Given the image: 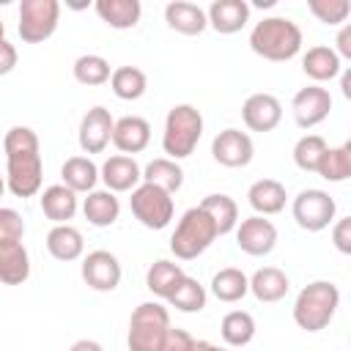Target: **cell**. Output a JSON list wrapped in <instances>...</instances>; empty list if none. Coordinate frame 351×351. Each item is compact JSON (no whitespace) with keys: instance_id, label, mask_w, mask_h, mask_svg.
<instances>
[{"instance_id":"13","label":"cell","mask_w":351,"mask_h":351,"mask_svg":"<svg viewBox=\"0 0 351 351\" xmlns=\"http://www.w3.org/2000/svg\"><path fill=\"white\" fill-rule=\"evenodd\" d=\"M211 156L214 162H219L222 167H247L255 156V145L252 137L241 129H222L214 140H211Z\"/></svg>"},{"instance_id":"41","label":"cell","mask_w":351,"mask_h":351,"mask_svg":"<svg viewBox=\"0 0 351 351\" xmlns=\"http://www.w3.org/2000/svg\"><path fill=\"white\" fill-rule=\"evenodd\" d=\"M332 244L337 252L351 255V217H340L332 225Z\"/></svg>"},{"instance_id":"33","label":"cell","mask_w":351,"mask_h":351,"mask_svg":"<svg viewBox=\"0 0 351 351\" xmlns=\"http://www.w3.org/2000/svg\"><path fill=\"white\" fill-rule=\"evenodd\" d=\"M186 271L181 269V263H176V261H154L151 266H148V271H145V288L154 293V296H159V299H167L170 296V291L176 288V282L184 277Z\"/></svg>"},{"instance_id":"8","label":"cell","mask_w":351,"mask_h":351,"mask_svg":"<svg viewBox=\"0 0 351 351\" xmlns=\"http://www.w3.org/2000/svg\"><path fill=\"white\" fill-rule=\"evenodd\" d=\"M60 3L58 0H22L19 3V38L25 44H41L58 30Z\"/></svg>"},{"instance_id":"20","label":"cell","mask_w":351,"mask_h":351,"mask_svg":"<svg viewBox=\"0 0 351 351\" xmlns=\"http://www.w3.org/2000/svg\"><path fill=\"white\" fill-rule=\"evenodd\" d=\"M247 200H250V206L258 217H271V214H280L285 208L288 195H285V186L277 178H258V181L250 184Z\"/></svg>"},{"instance_id":"22","label":"cell","mask_w":351,"mask_h":351,"mask_svg":"<svg viewBox=\"0 0 351 351\" xmlns=\"http://www.w3.org/2000/svg\"><path fill=\"white\" fill-rule=\"evenodd\" d=\"M30 277V255L22 241H0V282L22 285Z\"/></svg>"},{"instance_id":"26","label":"cell","mask_w":351,"mask_h":351,"mask_svg":"<svg viewBox=\"0 0 351 351\" xmlns=\"http://www.w3.org/2000/svg\"><path fill=\"white\" fill-rule=\"evenodd\" d=\"M82 214H85V219L93 228H110V225H115V219L121 214V203H118L115 192H110V189H93L82 200Z\"/></svg>"},{"instance_id":"38","label":"cell","mask_w":351,"mask_h":351,"mask_svg":"<svg viewBox=\"0 0 351 351\" xmlns=\"http://www.w3.org/2000/svg\"><path fill=\"white\" fill-rule=\"evenodd\" d=\"M326 148L329 145H326V140L321 134H304V137H299L296 145H293V162H296V167L304 170V173H315Z\"/></svg>"},{"instance_id":"31","label":"cell","mask_w":351,"mask_h":351,"mask_svg":"<svg viewBox=\"0 0 351 351\" xmlns=\"http://www.w3.org/2000/svg\"><path fill=\"white\" fill-rule=\"evenodd\" d=\"M200 208L211 217V222L217 225V233L219 236L236 230V225H239V206H236V200L230 195H222V192L206 195L200 200Z\"/></svg>"},{"instance_id":"49","label":"cell","mask_w":351,"mask_h":351,"mask_svg":"<svg viewBox=\"0 0 351 351\" xmlns=\"http://www.w3.org/2000/svg\"><path fill=\"white\" fill-rule=\"evenodd\" d=\"M3 33H5V27H3V19H0V41H3V38H5V36H3Z\"/></svg>"},{"instance_id":"4","label":"cell","mask_w":351,"mask_h":351,"mask_svg":"<svg viewBox=\"0 0 351 351\" xmlns=\"http://www.w3.org/2000/svg\"><path fill=\"white\" fill-rule=\"evenodd\" d=\"M203 137V115L192 104H173L167 118H165V132H162V151L167 159L178 162L192 156Z\"/></svg>"},{"instance_id":"9","label":"cell","mask_w":351,"mask_h":351,"mask_svg":"<svg viewBox=\"0 0 351 351\" xmlns=\"http://www.w3.org/2000/svg\"><path fill=\"white\" fill-rule=\"evenodd\" d=\"M293 219L302 230L307 233H318L324 228H329L335 222V214H337V203L329 192L324 189H302L296 197H293Z\"/></svg>"},{"instance_id":"32","label":"cell","mask_w":351,"mask_h":351,"mask_svg":"<svg viewBox=\"0 0 351 351\" xmlns=\"http://www.w3.org/2000/svg\"><path fill=\"white\" fill-rule=\"evenodd\" d=\"M110 88L123 101H137L148 90V77L137 66H118L110 74Z\"/></svg>"},{"instance_id":"24","label":"cell","mask_w":351,"mask_h":351,"mask_svg":"<svg viewBox=\"0 0 351 351\" xmlns=\"http://www.w3.org/2000/svg\"><path fill=\"white\" fill-rule=\"evenodd\" d=\"M302 71L313 80V82H329L343 71V60L337 58V52L332 47H310L302 55Z\"/></svg>"},{"instance_id":"34","label":"cell","mask_w":351,"mask_h":351,"mask_svg":"<svg viewBox=\"0 0 351 351\" xmlns=\"http://www.w3.org/2000/svg\"><path fill=\"white\" fill-rule=\"evenodd\" d=\"M170 307H176L178 313H200L203 307H206V288L195 280V277H189V274H184L178 282H176V288L170 291V296L165 299Z\"/></svg>"},{"instance_id":"1","label":"cell","mask_w":351,"mask_h":351,"mask_svg":"<svg viewBox=\"0 0 351 351\" xmlns=\"http://www.w3.org/2000/svg\"><path fill=\"white\" fill-rule=\"evenodd\" d=\"M5 151V186L16 197H33L44 181L38 134L30 126H11L3 137Z\"/></svg>"},{"instance_id":"23","label":"cell","mask_w":351,"mask_h":351,"mask_svg":"<svg viewBox=\"0 0 351 351\" xmlns=\"http://www.w3.org/2000/svg\"><path fill=\"white\" fill-rule=\"evenodd\" d=\"M288 288H291V280H288V274H285L282 269H277V266H263V269H258V271L250 277V293H252L258 302H263V304H271V302L285 299Z\"/></svg>"},{"instance_id":"14","label":"cell","mask_w":351,"mask_h":351,"mask_svg":"<svg viewBox=\"0 0 351 351\" xmlns=\"http://www.w3.org/2000/svg\"><path fill=\"white\" fill-rule=\"evenodd\" d=\"M112 126H115V118L110 115L107 107L101 104L90 107L80 121V134H77L80 148L85 154H101L112 140Z\"/></svg>"},{"instance_id":"25","label":"cell","mask_w":351,"mask_h":351,"mask_svg":"<svg viewBox=\"0 0 351 351\" xmlns=\"http://www.w3.org/2000/svg\"><path fill=\"white\" fill-rule=\"evenodd\" d=\"M93 8L99 14V19L104 25H110L112 30H129L143 16L140 0H96Z\"/></svg>"},{"instance_id":"15","label":"cell","mask_w":351,"mask_h":351,"mask_svg":"<svg viewBox=\"0 0 351 351\" xmlns=\"http://www.w3.org/2000/svg\"><path fill=\"white\" fill-rule=\"evenodd\" d=\"M241 121L250 132H271L282 121V104L271 93H252L241 104Z\"/></svg>"},{"instance_id":"35","label":"cell","mask_w":351,"mask_h":351,"mask_svg":"<svg viewBox=\"0 0 351 351\" xmlns=\"http://www.w3.org/2000/svg\"><path fill=\"white\" fill-rule=\"evenodd\" d=\"M219 335L228 346L241 348L255 337V318L247 310H230V313H225V318L219 324Z\"/></svg>"},{"instance_id":"3","label":"cell","mask_w":351,"mask_h":351,"mask_svg":"<svg viewBox=\"0 0 351 351\" xmlns=\"http://www.w3.org/2000/svg\"><path fill=\"white\" fill-rule=\"evenodd\" d=\"M340 307V291L329 280H315L304 285L293 302V321L304 332H321L332 324Z\"/></svg>"},{"instance_id":"46","label":"cell","mask_w":351,"mask_h":351,"mask_svg":"<svg viewBox=\"0 0 351 351\" xmlns=\"http://www.w3.org/2000/svg\"><path fill=\"white\" fill-rule=\"evenodd\" d=\"M337 77H340V90H343V96L351 99V69H343Z\"/></svg>"},{"instance_id":"36","label":"cell","mask_w":351,"mask_h":351,"mask_svg":"<svg viewBox=\"0 0 351 351\" xmlns=\"http://www.w3.org/2000/svg\"><path fill=\"white\" fill-rule=\"evenodd\" d=\"M324 181L329 184H340L351 176V143H343L337 148H326L321 162H318V170H315Z\"/></svg>"},{"instance_id":"2","label":"cell","mask_w":351,"mask_h":351,"mask_svg":"<svg viewBox=\"0 0 351 351\" xmlns=\"http://www.w3.org/2000/svg\"><path fill=\"white\" fill-rule=\"evenodd\" d=\"M250 49L263 60H291L302 49V30L288 16H263L250 33Z\"/></svg>"},{"instance_id":"48","label":"cell","mask_w":351,"mask_h":351,"mask_svg":"<svg viewBox=\"0 0 351 351\" xmlns=\"http://www.w3.org/2000/svg\"><path fill=\"white\" fill-rule=\"evenodd\" d=\"M3 192H5V176H0V197H3Z\"/></svg>"},{"instance_id":"28","label":"cell","mask_w":351,"mask_h":351,"mask_svg":"<svg viewBox=\"0 0 351 351\" xmlns=\"http://www.w3.org/2000/svg\"><path fill=\"white\" fill-rule=\"evenodd\" d=\"M47 252L63 263L77 261L85 252V239L74 225H55L47 233Z\"/></svg>"},{"instance_id":"12","label":"cell","mask_w":351,"mask_h":351,"mask_svg":"<svg viewBox=\"0 0 351 351\" xmlns=\"http://www.w3.org/2000/svg\"><path fill=\"white\" fill-rule=\"evenodd\" d=\"M236 244L241 252L252 258H263L277 247V228L271 219L252 214L236 225Z\"/></svg>"},{"instance_id":"47","label":"cell","mask_w":351,"mask_h":351,"mask_svg":"<svg viewBox=\"0 0 351 351\" xmlns=\"http://www.w3.org/2000/svg\"><path fill=\"white\" fill-rule=\"evenodd\" d=\"M192 351H228V348H219V346H214L208 340H195V348Z\"/></svg>"},{"instance_id":"5","label":"cell","mask_w":351,"mask_h":351,"mask_svg":"<svg viewBox=\"0 0 351 351\" xmlns=\"http://www.w3.org/2000/svg\"><path fill=\"white\" fill-rule=\"evenodd\" d=\"M217 225L211 222V217L200 208V206H192L181 214L173 236H170V252L178 258V261H192L197 255H203L214 239H217Z\"/></svg>"},{"instance_id":"16","label":"cell","mask_w":351,"mask_h":351,"mask_svg":"<svg viewBox=\"0 0 351 351\" xmlns=\"http://www.w3.org/2000/svg\"><path fill=\"white\" fill-rule=\"evenodd\" d=\"M99 178L104 181V186L110 192H132L134 186L143 184V170L134 162V156L115 154V156L104 159V165L99 167Z\"/></svg>"},{"instance_id":"7","label":"cell","mask_w":351,"mask_h":351,"mask_svg":"<svg viewBox=\"0 0 351 351\" xmlns=\"http://www.w3.org/2000/svg\"><path fill=\"white\" fill-rule=\"evenodd\" d=\"M129 206H132V214L134 219L148 228V230H162L170 225L173 219V211H176V203H173V195H167L165 189L154 186V184H140L132 189V197H129Z\"/></svg>"},{"instance_id":"39","label":"cell","mask_w":351,"mask_h":351,"mask_svg":"<svg viewBox=\"0 0 351 351\" xmlns=\"http://www.w3.org/2000/svg\"><path fill=\"white\" fill-rule=\"evenodd\" d=\"M307 8L324 25H343L348 19V14H351V3L348 0H310Z\"/></svg>"},{"instance_id":"17","label":"cell","mask_w":351,"mask_h":351,"mask_svg":"<svg viewBox=\"0 0 351 351\" xmlns=\"http://www.w3.org/2000/svg\"><path fill=\"white\" fill-rule=\"evenodd\" d=\"M123 156L129 154H140L148 148L151 143V123L140 115H123L115 121L112 126V140H110Z\"/></svg>"},{"instance_id":"37","label":"cell","mask_w":351,"mask_h":351,"mask_svg":"<svg viewBox=\"0 0 351 351\" xmlns=\"http://www.w3.org/2000/svg\"><path fill=\"white\" fill-rule=\"evenodd\" d=\"M71 71H74V80L80 85H104V82H110V74H112L110 60L101 55H93V52L80 55L74 60Z\"/></svg>"},{"instance_id":"11","label":"cell","mask_w":351,"mask_h":351,"mask_svg":"<svg viewBox=\"0 0 351 351\" xmlns=\"http://www.w3.org/2000/svg\"><path fill=\"white\" fill-rule=\"evenodd\" d=\"M291 112H293V121H296L299 129H313V126H318L321 121L329 118V112H332V96L321 85H307V88H302V90L293 93Z\"/></svg>"},{"instance_id":"30","label":"cell","mask_w":351,"mask_h":351,"mask_svg":"<svg viewBox=\"0 0 351 351\" xmlns=\"http://www.w3.org/2000/svg\"><path fill=\"white\" fill-rule=\"evenodd\" d=\"M143 181L165 189L167 195H173V192H178L184 186V170H181L178 162H173L167 156H159V159H151L143 167Z\"/></svg>"},{"instance_id":"42","label":"cell","mask_w":351,"mask_h":351,"mask_svg":"<svg viewBox=\"0 0 351 351\" xmlns=\"http://www.w3.org/2000/svg\"><path fill=\"white\" fill-rule=\"evenodd\" d=\"M195 348V337L186 332V329H173L165 335V343L159 351H192Z\"/></svg>"},{"instance_id":"29","label":"cell","mask_w":351,"mask_h":351,"mask_svg":"<svg viewBox=\"0 0 351 351\" xmlns=\"http://www.w3.org/2000/svg\"><path fill=\"white\" fill-rule=\"evenodd\" d=\"M211 293L225 304L241 302L250 293V277L236 266H225L211 277Z\"/></svg>"},{"instance_id":"19","label":"cell","mask_w":351,"mask_h":351,"mask_svg":"<svg viewBox=\"0 0 351 351\" xmlns=\"http://www.w3.org/2000/svg\"><path fill=\"white\" fill-rule=\"evenodd\" d=\"M165 22L170 30L181 33V36H200L208 22H206V11L197 3L189 0H173L165 5Z\"/></svg>"},{"instance_id":"27","label":"cell","mask_w":351,"mask_h":351,"mask_svg":"<svg viewBox=\"0 0 351 351\" xmlns=\"http://www.w3.org/2000/svg\"><path fill=\"white\" fill-rule=\"evenodd\" d=\"M60 178H63V186H69L71 192L88 195L99 184V167L93 165L90 156H69L60 167Z\"/></svg>"},{"instance_id":"40","label":"cell","mask_w":351,"mask_h":351,"mask_svg":"<svg viewBox=\"0 0 351 351\" xmlns=\"http://www.w3.org/2000/svg\"><path fill=\"white\" fill-rule=\"evenodd\" d=\"M25 219L16 208H0V241H22Z\"/></svg>"},{"instance_id":"18","label":"cell","mask_w":351,"mask_h":351,"mask_svg":"<svg viewBox=\"0 0 351 351\" xmlns=\"http://www.w3.org/2000/svg\"><path fill=\"white\" fill-rule=\"evenodd\" d=\"M206 22L222 36L239 33L250 22V3L247 0H214L206 11Z\"/></svg>"},{"instance_id":"21","label":"cell","mask_w":351,"mask_h":351,"mask_svg":"<svg viewBox=\"0 0 351 351\" xmlns=\"http://www.w3.org/2000/svg\"><path fill=\"white\" fill-rule=\"evenodd\" d=\"M77 208H80L77 192H71L63 184H52V186H47L41 192V211L55 225H69V219H74Z\"/></svg>"},{"instance_id":"10","label":"cell","mask_w":351,"mask_h":351,"mask_svg":"<svg viewBox=\"0 0 351 351\" xmlns=\"http://www.w3.org/2000/svg\"><path fill=\"white\" fill-rule=\"evenodd\" d=\"M80 274H82V280L90 291L107 293V291H115L121 285L123 269H121V261L110 250H93L82 258Z\"/></svg>"},{"instance_id":"6","label":"cell","mask_w":351,"mask_h":351,"mask_svg":"<svg viewBox=\"0 0 351 351\" xmlns=\"http://www.w3.org/2000/svg\"><path fill=\"white\" fill-rule=\"evenodd\" d=\"M170 332V313L159 302H143L129 318L126 346L129 351H159Z\"/></svg>"},{"instance_id":"43","label":"cell","mask_w":351,"mask_h":351,"mask_svg":"<svg viewBox=\"0 0 351 351\" xmlns=\"http://www.w3.org/2000/svg\"><path fill=\"white\" fill-rule=\"evenodd\" d=\"M16 47L11 44V41H0V77H5V74H11L14 71V66H16Z\"/></svg>"},{"instance_id":"44","label":"cell","mask_w":351,"mask_h":351,"mask_svg":"<svg viewBox=\"0 0 351 351\" xmlns=\"http://www.w3.org/2000/svg\"><path fill=\"white\" fill-rule=\"evenodd\" d=\"M335 44H337V49H335V52H337V58H340V60H343V58H346V60H351V25H343V27H340V33H337V41H335Z\"/></svg>"},{"instance_id":"45","label":"cell","mask_w":351,"mask_h":351,"mask_svg":"<svg viewBox=\"0 0 351 351\" xmlns=\"http://www.w3.org/2000/svg\"><path fill=\"white\" fill-rule=\"evenodd\" d=\"M69 351H104L96 340H88V337H82V340H77V343H71V348Z\"/></svg>"}]
</instances>
